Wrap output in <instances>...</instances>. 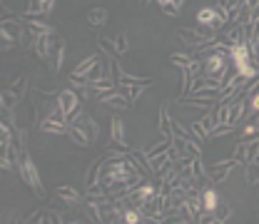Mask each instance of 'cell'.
Returning a JSON list of instances; mask_svg holds the SVG:
<instances>
[{"mask_svg": "<svg viewBox=\"0 0 259 224\" xmlns=\"http://www.w3.org/2000/svg\"><path fill=\"white\" fill-rule=\"evenodd\" d=\"M257 67H259V63H257Z\"/></svg>", "mask_w": 259, "mask_h": 224, "instance_id": "obj_39", "label": "cell"}, {"mask_svg": "<svg viewBox=\"0 0 259 224\" xmlns=\"http://www.w3.org/2000/svg\"><path fill=\"white\" fill-rule=\"evenodd\" d=\"M229 214H232V207L227 204L225 199H220V204L214 207V212H212V224H222L229 219Z\"/></svg>", "mask_w": 259, "mask_h": 224, "instance_id": "obj_18", "label": "cell"}, {"mask_svg": "<svg viewBox=\"0 0 259 224\" xmlns=\"http://www.w3.org/2000/svg\"><path fill=\"white\" fill-rule=\"evenodd\" d=\"M217 204H220V197H217L212 185H207V187L202 190V209H204V214H212Z\"/></svg>", "mask_w": 259, "mask_h": 224, "instance_id": "obj_13", "label": "cell"}, {"mask_svg": "<svg viewBox=\"0 0 259 224\" xmlns=\"http://www.w3.org/2000/svg\"><path fill=\"white\" fill-rule=\"evenodd\" d=\"M257 20H259V5L249 10V23H257Z\"/></svg>", "mask_w": 259, "mask_h": 224, "instance_id": "obj_37", "label": "cell"}, {"mask_svg": "<svg viewBox=\"0 0 259 224\" xmlns=\"http://www.w3.org/2000/svg\"><path fill=\"white\" fill-rule=\"evenodd\" d=\"M58 102H60V110L65 112V117H67V122H70V117L80 110V97L77 93L72 90V87H67V90H60V95H58Z\"/></svg>", "mask_w": 259, "mask_h": 224, "instance_id": "obj_6", "label": "cell"}, {"mask_svg": "<svg viewBox=\"0 0 259 224\" xmlns=\"http://www.w3.org/2000/svg\"><path fill=\"white\" fill-rule=\"evenodd\" d=\"M55 197L65 199L70 207H80V204H82V197H80V192H77V190H72V187H58V190H55Z\"/></svg>", "mask_w": 259, "mask_h": 224, "instance_id": "obj_16", "label": "cell"}, {"mask_svg": "<svg viewBox=\"0 0 259 224\" xmlns=\"http://www.w3.org/2000/svg\"><path fill=\"white\" fill-rule=\"evenodd\" d=\"M97 48H100L105 55H110L112 60H120V53H117V48H115L112 37H100V40H97Z\"/></svg>", "mask_w": 259, "mask_h": 224, "instance_id": "obj_21", "label": "cell"}, {"mask_svg": "<svg viewBox=\"0 0 259 224\" xmlns=\"http://www.w3.org/2000/svg\"><path fill=\"white\" fill-rule=\"evenodd\" d=\"M63 58H65V37L60 32H50V48H48V58H45L50 72H60Z\"/></svg>", "mask_w": 259, "mask_h": 224, "instance_id": "obj_3", "label": "cell"}, {"mask_svg": "<svg viewBox=\"0 0 259 224\" xmlns=\"http://www.w3.org/2000/svg\"><path fill=\"white\" fill-rule=\"evenodd\" d=\"M53 8H55V0H30L28 5L30 13H42V15H50Z\"/></svg>", "mask_w": 259, "mask_h": 224, "instance_id": "obj_20", "label": "cell"}, {"mask_svg": "<svg viewBox=\"0 0 259 224\" xmlns=\"http://www.w3.org/2000/svg\"><path fill=\"white\" fill-rule=\"evenodd\" d=\"M97 60H100V55H90V58H85L82 63L77 65V67H75L72 72H75V75H85V77H88V75L93 72V67L97 65Z\"/></svg>", "mask_w": 259, "mask_h": 224, "instance_id": "obj_22", "label": "cell"}, {"mask_svg": "<svg viewBox=\"0 0 259 224\" xmlns=\"http://www.w3.org/2000/svg\"><path fill=\"white\" fill-rule=\"evenodd\" d=\"M244 5L252 10V8H257V5H259V0H244Z\"/></svg>", "mask_w": 259, "mask_h": 224, "instance_id": "obj_38", "label": "cell"}, {"mask_svg": "<svg viewBox=\"0 0 259 224\" xmlns=\"http://www.w3.org/2000/svg\"><path fill=\"white\" fill-rule=\"evenodd\" d=\"M0 35H5V37L15 40L18 45H20V42H23V37H25L20 20H13V18H5V20H0Z\"/></svg>", "mask_w": 259, "mask_h": 224, "instance_id": "obj_9", "label": "cell"}, {"mask_svg": "<svg viewBox=\"0 0 259 224\" xmlns=\"http://www.w3.org/2000/svg\"><path fill=\"white\" fill-rule=\"evenodd\" d=\"M229 105V110H227V122L229 125H239V120H242V115H244V107H247V97H239V100H232V102H227Z\"/></svg>", "mask_w": 259, "mask_h": 224, "instance_id": "obj_11", "label": "cell"}, {"mask_svg": "<svg viewBox=\"0 0 259 224\" xmlns=\"http://www.w3.org/2000/svg\"><path fill=\"white\" fill-rule=\"evenodd\" d=\"M247 185L249 187H254L259 185V162H247Z\"/></svg>", "mask_w": 259, "mask_h": 224, "instance_id": "obj_26", "label": "cell"}, {"mask_svg": "<svg viewBox=\"0 0 259 224\" xmlns=\"http://www.w3.org/2000/svg\"><path fill=\"white\" fill-rule=\"evenodd\" d=\"M102 167H105V157H97L90 167H88V172H85V187H93L100 182V172H102Z\"/></svg>", "mask_w": 259, "mask_h": 224, "instance_id": "obj_15", "label": "cell"}, {"mask_svg": "<svg viewBox=\"0 0 259 224\" xmlns=\"http://www.w3.org/2000/svg\"><path fill=\"white\" fill-rule=\"evenodd\" d=\"M28 30H30V35H35V37H42V35L55 32L48 23H35V20H28Z\"/></svg>", "mask_w": 259, "mask_h": 224, "instance_id": "obj_23", "label": "cell"}, {"mask_svg": "<svg viewBox=\"0 0 259 224\" xmlns=\"http://www.w3.org/2000/svg\"><path fill=\"white\" fill-rule=\"evenodd\" d=\"M152 85V77H140V80H135V82H125V85H117V93H122V95L130 97V102H135L137 97L142 95L147 87Z\"/></svg>", "mask_w": 259, "mask_h": 224, "instance_id": "obj_7", "label": "cell"}, {"mask_svg": "<svg viewBox=\"0 0 259 224\" xmlns=\"http://www.w3.org/2000/svg\"><path fill=\"white\" fill-rule=\"evenodd\" d=\"M20 100H23V97H18L10 87H8V90H3V93H0V107H3V110H15Z\"/></svg>", "mask_w": 259, "mask_h": 224, "instance_id": "obj_19", "label": "cell"}, {"mask_svg": "<svg viewBox=\"0 0 259 224\" xmlns=\"http://www.w3.org/2000/svg\"><path fill=\"white\" fill-rule=\"evenodd\" d=\"M107 18H110L107 8H90V10H88V15H85V20H88L93 28H102V25L107 23Z\"/></svg>", "mask_w": 259, "mask_h": 224, "instance_id": "obj_14", "label": "cell"}, {"mask_svg": "<svg viewBox=\"0 0 259 224\" xmlns=\"http://www.w3.org/2000/svg\"><path fill=\"white\" fill-rule=\"evenodd\" d=\"M18 172H20V180H25V185L30 187L32 192L37 194L40 199H45V187H42V182H40L37 167H35V162L30 160V152H28L25 147L18 152Z\"/></svg>", "mask_w": 259, "mask_h": 224, "instance_id": "obj_1", "label": "cell"}, {"mask_svg": "<svg viewBox=\"0 0 259 224\" xmlns=\"http://www.w3.org/2000/svg\"><path fill=\"white\" fill-rule=\"evenodd\" d=\"M169 63L177 65V67H190L194 63V55H187V53H172L169 55Z\"/></svg>", "mask_w": 259, "mask_h": 224, "instance_id": "obj_24", "label": "cell"}, {"mask_svg": "<svg viewBox=\"0 0 259 224\" xmlns=\"http://www.w3.org/2000/svg\"><path fill=\"white\" fill-rule=\"evenodd\" d=\"M220 5L227 10V18H229V20H237V8L244 5V0H222Z\"/></svg>", "mask_w": 259, "mask_h": 224, "instance_id": "obj_27", "label": "cell"}, {"mask_svg": "<svg viewBox=\"0 0 259 224\" xmlns=\"http://www.w3.org/2000/svg\"><path fill=\"white\" fill-rule=\"evenodd\" d=\"M102 105H105V107H110V110H120V112L132 107L130 97L122 95V93H117V90H115V93H110V95L105 97V100H102Z\"/></svg>", "mask_w": 259, "mask_h": 224, "instance_id": "obj_12", "label": "cell"}, {"mask_svg": "<svg viewBox=\"0 0 259 224\" xmlns=\"http://www.w3.org/2000/svg\"><path fill=\"white\" fill-rule=\"evenodd\" d=\"M249 100V107H252V112H259V95H252L247 97Z\"/></svg>", "mask_w": 259, "mask_h": 224, "instance_id": "obj_36", "label": "cell"}, {"mask_svg": "<svg viewBox=\"0 0 259 224\" xmlns=\"http://www.w3.org/2000/svg\"><path fill=\"white\" fill-rule=\"evenodd\" d=\"M220 42H222V45H229V48H232V45H242V42H247V30H244V25H239V23L232 25L225 35H220Z\"/></svg>", "mask_w": 259, "mask_h": 224, "instance_id": "obj_10", "label": "cell"}, {"mask_svg": "<svg viewBox=\"0 0 259 224\" xmlns=\"http://www.w3.org/2000/svg\"><path fill=\"white\" fill-rule=\"evenodd\" d=\"M237 20H239V25L249 23V8H247V5H239V8H237Z\"/></svg>", "mask_w": 259, "mask_h": 224, "instance_id": "obj_34", "label": "cell"}, {"mask_svg": "<svg viewBox=\"0 0 259 224\" xmlns=\"http://www.w3.org/2000/svg\"><path fill=\"white\" fill-rule=\"evenodd\" d=\"M199 122H202V127L207 129V132H212V129H214V127H217V125H220V120H217V115H214V110H212V112H207V115H204V117H202Z\"/></svg>", "mask_w": 259, "mask_h": 224, "instance_id": "obj_31", "label": "cell"}, {"mask_svg": "<svg viewBox=\"0 0 259 224\" xmlns=\"http://www.w3.org/2000/svg\"><path fill=\"white\" fill-rule=\"evenodd\" d=\"M160 137H175V132H172V120H169V110H167V105H162L160 110Z\"/></svg>", "mask_w": 259, "mask_h": 224, "instance_id": "obj_17", "label": "cell"}, {"mask_svg": "<svg viewBox=\"0 0 259 224\" xmlns=\"http://www.w3.org/2000/svg\"><path fill=\"white\" fill-rule=\"evenodd\" d=\"M180 10H182V8H177L175 3H167V5H162V13H164V15H169V18H177V15H180Z\"/></svg>", "mask_w": 259, "mask_h": 224, "instance_id": "obj_35", "label": "cell"}, {"mask_svg": "<svg viewBox=\"0 0 259 224\" xmlns=\"http://www.w3.org/2000/svg\"><path fill=\"white\" fill-rule=\"evenodd\" d=\"M112 42H115V48H117V53H120V55H125V53H127L130 42H127V35H125V32H117V35L112 37Z\"/></svg>", "mask_w": 259, "mask_h": 224, "instance_id": "obj_30", "label": "cell"}, {"mask_svg": "<svg viewBox=\"0 0 259 224\" xmlns=\"http://www.w3.org/2000/svg\"><path fill=\"white\" fill-rule=\"evenodd\" d=\"M112 142H125V125L120 117H112Z\"/></svg>", "mask_w": 259, "mask_h": 224, "instance_id": "obj_28", "label": "cell"}, {"mask_svg": "<svg viewBox=\"0 0 259 224\" xmlns=\"http://www.w3.org/2000/svg\"><path fill=\"white\" fill-rule=\"evenodd\" d=\"M67 127H70V122H67L65 112L60 110V102L37 122V129L40 132H48V135H63V132H67Z\"/></svg>", "mask_w": 259, "mask_h": 224, "instance_id": "obj_2", "label": "cell"}, {"mask_svg": "<svg viewBox=\"0 0 259 224\" xmlns=\"http://www.w3.org/2000/svg\"><path fill=\"white\" fill-rule=\"evenodd\" d=\"M229 70V55H207L202 58V75L207 77H225V72Z\"/></svg>", "mask_w": 259, "mask_h": 224, "instance_id": "obj_5", "label": "cell"}, {"mask_svg": "<svg viewBox=\"0 0 259 224\" xmlns=\"http://www.w3.org/2000/svg\"><path fill=\"white\" fill-rule=\"evenodd\" d=\"M237 164H239V162L234 160V157H232V160H220V162H214V164L207 169V174H209V180H212V182H225L227 177H229V172H232Z\"/></svg>", "mask_w": 259, "mask_h": 224, "instance_id": "obj_8", "label": "cell"}, {"mask_svg": "<svg viewBox=\"0 0 259 224\" xmlns=\"http://www.w3.org/2000/svg\"><path fill=\"white\" fill-rule=\"evenodd\" d=\"M13 93L18 97L25 95V90H28V75H20V77H15V82H13V87H10Z\"/></svg>", "mask_w": 259, "mask_h": 224, "instance_id": "obj_29", "label": "cell"}, {"mask_svg": "<svg viewBox=\"0 0 259 224\" xmlns=\"http://www.w3.org/2000/svg\"><path fill=\"white\" fill-rule=\"evenodd\" d=\"M232 129H234V125H229V122H220L217 127L209 132V137H225V135H229Z\"/></svg>", "mask_w": 259, "mask_h": 224, "instance_id": "obj_32", "label": "cell"}, {"mask_svg": "<svg viewBox=\"0 0 259 224\" xmlns=\"http://www.w3.org/2000/svg\"><path fill=\"white\" fill-rule=\"evenodd\" d=\"M70 125L80 129V132H82V135H85V137H88L93 145L97 142V137H100V125H97V122L90 117V115H88V112H80V110H77V112L70 117Z\"/></svg>", "mask_w": 259, "mask_h": 224, "instance_id": "obj_4", "label": "cell"}, {"mask_svg": "<svg viewBox=\"0 0 259 224\" xmlns=\"http://www.w3.org/2000/svg\"><path fill=\"white\" fill-rule=\"evenodd\" d=\"M190 132H192V137H194V142H197V145H204V142L209 140V132L202 127V122H192Z\"/></svg>", "mask_w": 259, "mask_h": 224, "instance_id": "obj_25", "label": "cell"}, {"mask_svg": "<svg viewBox=\"0 0 259 224\" xmlns=\"http://www.w3.org/2000/svg\"><path fill=\"white\" fill-rule=\"evenodd\" d=\"M234 160L239 162V164L247 162V142H239V145H237V150H234Z\"/></svg>", "mask_w": 259, "mask_h": 224, "instance_id": "obj_33", "label": "cell"}]
</instances>
